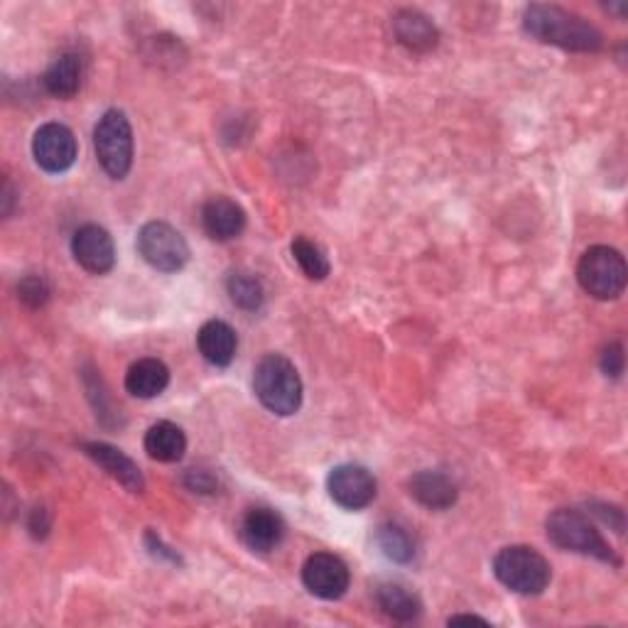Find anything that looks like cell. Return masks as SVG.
<instances>
[{
  "label": "cell",
  "instance_id": "obj_30",
  "mask_svg": "<svg viewBox=\"0 0 628 628\" xmlns=\"http://www.w3.org/2000/svg\"><path fill=\"white\" fill-rule=\"evenodd\" d=\"M145 540H148V548H150V552L155 555V558H163V560H170V562H179V555H177L175 550H170V548H165L163 540L157 538L155 533H148V536H145Z\"/></svg>",
  "mask_w": 628,
  "mask_h": 628
},
{
  "label": "cell",
  "instance_id": "obj_16",
  "mask_svg": "<svg viewBox=\"0 0 628 628\" xmlns=\"http://www.w3.org/2000/svg\"><path fill=\"white\" fill-rule=\"evenodd\" d=\"M393 32H395L398 42L408 47L410 52H418V55L432 52L434 47L440 45L438 26H434L425 13H420V10H413V8H405L393 18Z\"/></svg>",
  "mask_w": 628,
  "mask_h": 628
},
{
  "label": "cell",
  "instance_id": "obj_19",
  "mask_svg": "<svg viewBox=\"0 0 628 628\" xmlns=\"http://www.w3.org/2000/svg\"><path fill=\"white\" fill-rule=\"evenodd\" d=\"M170 385V369L160 359H138L126 373V391L140 401L160 395Z\"/></svg>",
  "mask_w": 628,
  "mask_h": 628
},
{
  "label": "cell",
  "instance_id": "obj_24",
  "mask_svg": "<svg viewBox=\"0 0 628 628\" xmlns=\"http://www.w3.org/2000/svg\"><path fill=\"white\" fill-rule=\"evenodd\" d=\"M226 290H228V295H232L234 305L241 307V310L256 312V310L263 307L265 290H263L258 277L253 273H244V271L232 273L226 281Z\"/></svg>",
  "mask_w": 628,
  "mask_h": 628
},
{
  "label": "cell",
  "instance_id": "obj_13",
  "mask_svg": "<svg viewBox=\"0 0 628 628\" xmlns=\"http://www.w3.org/2000/svg\"><path fill=\"white\" fill-rule=\"evenodd\" d=\"M81 450L96 467H101L108 477L116 479L118 484L128 489L130 493L145 491V477L140 467L133 462L126 452H120L118 447L108 442H84Z\"/></svg>",
  "mask_w": 628,
  "mask_h": 628
},
{
  "label": "cell",
  "instance_id": "obj_7",
  "mask_svg": "<svg viewBox=\"0 0 628 628\" xmlns=\"http://www.w3.org/2000/svg\"><path fill=\"white\" fill-rule=\"evenodd\" d=\"M138 253L150 268L160 273H177L189 263L185 236L167 222H150L140 228Z\"/></svg>",
  "mask_w": 628,
  "mask_h": 628
},
{
  "label": "cell",
  "instance_id": "obj_8",
  "mask_svg": "<svg viewBox=\"0 0 628 628\" xmlns=\"http://www.w3.org/2000/svg\"><path fill=\"white\" fill-rule=\"evenodd\" d=\"M79 145L75 133L65 124H45L35 130L32 157L40 170L50 175H62L77 163Z\"/></svg>",
  "mask_w": 628,
  "mask_h": 628
},
{
  "label": "cell",
  "instance_id": "obj_29",
  "mask_svg": "<svg viewBox=\"0 0 628 628\" xmlns=\"http://www.w3.org/2000/svg\"><path fill=\"white\" fill-rule=\"evenodd\" d=\"M50 528H52L50 513H47L45 509H35V511L30 513L28 530H30V536H32L35 540H42V538H47V533H50Z\"/></svg>",
  "mask_w": 628,
  "mask_h": 628
},
{
  "label": "cell",
  "instance_id": "obj_6",
  "mask_svg": "<svg viewBox=\"0 0 628 628\" xmlns=\"http://www.w3.org/2000/svg\"><path fill=\"white\" fill-rule=\"evenodd\" d=\"M94 150L104 173L111 179H124L133 167V128L124 111L111 108L94 128Z\"/></svg>",
  "mask_w": 628,
  "mask_h": 628
},
{
  "label": "cell",
  "instance_id": "obj_1",
  "mask_svg": "<svg viewBox=\"0 0 628 628\" xmlns=\"http://www.w3.org/2000/svg\"><path fill=\"white\" fill-rule=\"evenodd\" d=\"M523 28L533 40L567 52H599L604 47V35L589 20L560 6H528L523 10Z\"/></svg>",
  "mask_w": 628,
  "mask_h": 628
},
{
  "label": "cell",
  "instance_id": "obj_32",
  "mask_svg": "<svg viewBox=\"0 0 628 628\" xmlns=\"http://www.w3.org/2000/svg\"><path fill=\"white\" fill-rule=\"evenodd\" d=\"M10 204H13V187H10V183L6 179V187H3V214L6 216L10 214Z\"/></svg>",
  "mask_w": 628,
  "mask_h": 628
},
{
  "label": "cell",
  "instance_id": "obj_22",
  "mask_svg": "<svg viewBox=\"0 0 628 628\" xmlns=\"http://www.w3.org/2000/svg\"><path fill=\"white\" fill-rule=\"evenodd\" d=\"M376 542L385 558L398 565H405L415 558V550H418L415 538L410 536V530L401 523H393V521L381 523L376 530Z\"/></svg>",
  "mask_w": 628,
  "mask_h": 628
},
{
  "label": "cell",
  "instance_id": "obj_26",
  "mask_svg": "<svg viewBox=\"0 0 628 628\" xmlns=\"http://www.w3.org/2000/svg\"><path fill=\"white\" fill-rule=\"evenodd\" d=\"M624 364H626V356H624V344L621 342H611L604 346V352L599 356V369L604 376L609 379H619L624 373Z\"/></svg>",
  "mask_w": 628,
  "mask_h": 628
},
{
  "label": "cell",
  "instance_id": "obj_21",
  "mask_svg": "<svg viewBox=\"0 0 628 628\" xmlns=\"http://www.w3.org/2000/svg\"><path fill=\"white\" fill-rule=\"evenodd\" d=\"M376 601L383 609V614H389L393 621H415L422 614V601L401 582H383L376 589Z\"/></svg>",
  "mask_w": 628,
  "mask_h": 628
},
{
  "label": "cell",
  "instance_id": "obj_9",
  "mask_svg": "<svg viewBox=\"0 0 628 628\" xmlns=\"http://www.w3.org/2000/svg\"><path fill=\"white\" fill-rule=\"evenodd\" d=\"M302 585L320 599H342L352 585V572L342 558L332 552H314L302 565Z\"/></svg>",
  "mask_w": 628,
  "mask_h": 628
},
{
  "label": "cell",
  "instance_id": "obj_14",
  "mask_svg": "<svg viewBox=\"0 0 628 628\" xmlns=\"http://www.w3.org/2000/svg\"><path fill=\"white\" fill-rule=\"evenodd\" d=\"M202 226L209 238L214 241H234L246 228V212L238 202L228 199L224 195L212 197L202 207Z\"/></svg>",
  "mask_w": 628,
  "mask_h": 628
},
{
  "label": "cell",
  "instance_id": "obj_3",
  "mask_svg": "<svg viewBox=\"0 0 628 628\" xmlns=\"http://www.w3.org/2000/svg\"><path fill=\"white\" fill-rule=\"evenodd\" d=\"M253 389L258 401L273 415L290 418L302 405V381L295 364L283 354H268L258 361L253 371Z\"/></svg>",
  "mask_w": 628,
  "mask_h": 628
},
{
  "label": "cell",
  "instance_id": "obj_10",
  "mask_svg": "<svg viewBox=\"0 0 628 628\" xmlns=\"http://www.w3.org/2000/svg\"><path fill=\"white\" fill-rule=\"evenodd\" d=\"M327 491L334 503L346 511H361L373 503L379 493L376 477L361 464H340L330 471Z\"/></svg>",
  "mask_w": 628,
  "mask_h": 628
},
{
  "label": "cell",
  "instance_id": "obj_4",
  "mask_svg": "<svg viewBox=\"0 0 628 628\" xmlns=\"http://www.w3.org/2000/svg\"><path fill=\"white\" fill-rule=\"evenodd\" d=\"M493 575L499 582L523 597H536L548 589L552 567L542 555L530 546H509L493 558Z\"/></svg>",
  "mask_w": 628,
  "mask_h": 628
},
{
  "label": "cell",
  "instance_id": "obj_12",
  "mask_svg": "<svg viewBox=\"0 0 628 628\" xmlns=\"http://www.w3.org/2000/svg\"><path fill=\"white\" fill-rule=\"evenodd\" d=\"M238 536L253 552H273L285 538V521L277 511L256 506V509H248L246 516L241 518Z\"/></svg>",
  "mask_w": 628,
  "mask_h": 628
},
{
  "label": "cell",
  "instance_id": "obj_25",
  "mask_svg": "<svg viewBox=\"0 0 628 628\" xmlns=\"http://www.w3.org/2000/svg\"><path fill=\"white\" fill-rule=\"evenodd\" d=\"M52 290L47 285V281L42 275H26L22 281L18 283V297L26 307L30 310H40L47 305V300H50Z\"/></svg>",
  "mask_w": 628,
  "mask_h": 628
},
{
  "label": "cell",
  "instance_id": "obj_17",
  "mask_svg": "<svg viewBox=\"0 0 628 628\" xmlns=\"http://www.w3.org/2000/svg\"><path fill=\"white\" fill-rule=\"evenodd\" d=\"M197 346L204 361H209L216 369H226L236 359L238 336L232 324H226L224 320H209L197 334Z\"/></svg>",
  "mask_w": 628,
  "mask_h": 628
},
{
  "label": "cell",
  "instance_id": "obj_31",
  "mask_svg": "<svg viewBox=\"0 0 628 628\" xmlns=\"http://www.w3.org/2000/svg\"><path fill=\"white\" fill-rule=\"evenodd\" d=\"M457 624H481V626H489V621L481 619V616H452L450 626H457Z\"/></svg>",
  "mask_w": 628,
  "mask_h": 628
},
{
  "label": "cell",
  "instance_id": "obj_2",
  "mask_svg": "<svg viewBox=\"0 0 628 628\" xmlns=\"http://www.w3.org/2000/svg\"><path fill=\"white\" fill-rule=\"evenodd\" d=\"M548 538L555 548L587 555L599 562L619 567L621 560L616 550L609 546L607 538L599 533V528L589 521V516L577 509H558L548 516L546 521Z\"/></svg>",
  "mask_w": 628,
  "mask_h": 628
},
{
  "label": "cell",
  "instance_id": "obj_15",
  "mask_svg": "<svg viewBox=\"0 0 628 628\" xmlns=\"http://www.w3.org/2000/svg\"><path fill=\"white\" fill-rule=\"evenodd\" d=\"M408 491L420 506H425L430 511H447L457 503V484L454 481L442 474V471H418L415 477H410Z\"/></svg>",
  "mask_w": 628,
  "mask_h": 628
},
{
  "label": "cell",
  "instance_id": "obj_27",
  "mask_svg": "<svg viewBox=\"0 0 628 628\" xmlns=\"http://www.w3.org/2000/svg\"><path fill=\"white\" fill-rule=\"evenodd\" d=\"M185 487L192 493H214L219 489V481H216L209 469H189L185 474Z\"/></svg>",
  "mask_w": 628,
  "mask_h": 628
},
{
  "label": "cell",
  "instance_id": "obj_23",
  "mask_svg": "<svg viewBox=\"0 0 628 628\" xmlns=\"http://www.w3.org/2000/svg\"><path fill=\"white\" fill-rule=\"evenodd\" d=\"M293 256L300 265V271L305 273L310 281H324V277H327L332 271L327 253H324V248L320 244H314V241H310L307 236H297L293 241Z\"/></svg>",
  "mask_w": 628,
  "mask_h": 628
},
{
  "label": "cell",
  "instance_id": "obj_11",
  "mask_svg": "<svg viewBox=\"0 0 628 628\" xmlns=\"http://www.w3.org/2000/svg\"><path fill=\"white\" fill-rule=\"evenodd\" d=\"M71 256L91 275L111 273L116 265L114 238L99 224H84L71 236Z\"/></svg>",
  "mask_w": 628,
  "mask_h": 628
},
{
  "label": "cell",
  "instance_id": "obj_28",
  "mask_svg": "<svg viewBox=\"0 0 628 628\" xmlns=\"http://www.w3.org/2000/svg\"><path fill=\"white\" fill-rule=\"evenodd\" d=\"M591 513L599 516L604 523L611 526L616 533H624V513L616 509V506H607V503H591L589 506Z\"/></svg>",
  "mask_w": 628,
  "mask_h": 628
},
{
  "label": "cell",
  "instance_id": "obj_18",
  "mask_svg": "<svg viewBox=\"0 0 628 628\" xmlns=\"http://www.w3.org/2000/svg\"><path fill=\"white\" fill-rule=\"evenodd\" d=\"M145 452L150 459L163 464H175L187 452V438L179 425L170 420H160L145 432Z\"/></svg>",
  "mask_w": 628,
  "mask_h": 628
},
{
  "label": "cell",
  "instance_id": "obj_5",
  "mask_svg": "<svg viewBox=\"0 0 628 628\" xmlns=\"http://www.w3.org/2000/svg\"><path fill=\"white\" fill-rule=\"evenodd\" d=\"M577 281L595 300L609 302L624 295L628 268L624 256L611 246H591L577 265Z\"/></svg>",
  "mask_w": 628,
  "mask_h": 628
},
{
  "label": "cell",
  "instance_id": "obj_20",
  "mask_svg": "<svg viewBox=\"0 0 628 628\" xmlns=\"http://www.w3.org/2000/svg\"><path fill=\"white\" fill-rule=\"evenodd\" d=\"M81 79H84V65L81 57L75 52H62L59 57H55L42 75L47 94L57 96V99H71V96H77L81 89Z\"/></svg>",
  "mask_w": 628,
  "mask_h": 628
}]
</instances>
